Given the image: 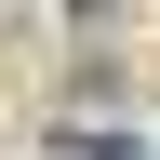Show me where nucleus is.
I'll return each mask as SVG.
<instances>
[{"label": "nucleus", "instance_id": "nucleus-1", "mask_svg": "<svg viewBox=\"0 0 160 160\" xmlns=\"http://www.w3.org/2000/svg\"><path fill=\"white\" fill-rule=\"evenodd\" d=\"M80 160H147V147H107V133H93V147H80Z\"/></svg>", "mask_w": 160, "mask_h": 160}]
</instances>
